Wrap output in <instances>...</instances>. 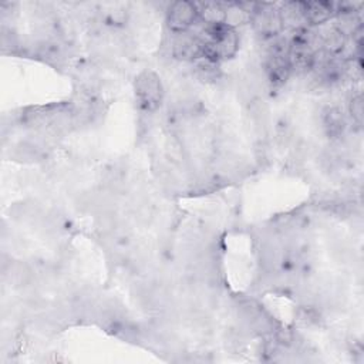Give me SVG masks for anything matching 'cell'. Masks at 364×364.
Wrapping results in <instances>:
<instances>
[{"label": "cell", "mask_w": 364, "mask_h": 364, "mask_svg": "<svg viewBox=\"0 0 364 364\" xmlns=\"http://www.w3.org/2000/svg\"><path fill=\"white\" fill-rule=\"evenodd\" d=\"M204 57L216 63L232 59L239 49V38L235 29L220 24L205 26L204 29Z\"/></svg>", "instance_id": "cell-1"}, {"label": "cell", "mask_w": 364, "mask_h": 364, "mask_svg": "<svg viewBox=\"0 0 364 364\" xmlns=\"http://www.w3.org/2000/svg\"><path fill=\"white\" fill-rule=\"evenodd\" d=\"M135 97L141 108L155 111L164 99L161 78L153 71L141 73L135 80Z\"/></svg>", "instance_id": "cell-2"}, {"label": "cell", "mask_w": 364, "mask_h": 364, "mask_svg": "<svg viewBox=\"0 0 364 364\" xmlns=\"http://www.w3.org/2000/svg\"><path fill=\"white\" fill-rule=\"evenodd\" d=\"M249 20L258 33L267 37L279 34L284 29L279 10H275L270 5H255Z\"/></svg>", "instance_id": "cell-3"}, {"label": "cell", "mask_w": 364, "mask_h": 364, "mask_svg": "<svg viewBox=\"0 0 364 364\" xmlns=\"http://www.w3.org/2000/svg\"><path fill=\"white\" fill-rule=\"evenodd\" d=\"M198 9L191 2H174L167 13L168 27L174 33H184L197 22Z\"/></svg>", "instance_id": "cell-4"}, {"label": "cell", "mask_w": 364, "mask_h": 364, "mask_svg": "<svg viewBox=\"0 0 364 364\" xmlns=\"http://www.w3.org/2000/svg\"><path fill=\"white\" fill-rule=\"evenodd\" d=\"M172 55L182 62H197L204 56L202 38L188 31L176 33L172 40Z\"/></svg>", "instance_id": "cell-5"}, {"label": "cell", "mask_w": 364, "mask_h": 364, "mask_svg": "<svg viewBox=\"0 0 364 364\" xmlns=\"http://www.w3.org/2000/svg\"><path fill=\"white\" fill-rule=\"evenodd\" d=\"M335 15L333 5L329 2H307L304 4L306 23L318 26L329 22Z\"/></svg>", "instance_id": "cell-6"}, {"label": "cell", "mask_w": 364, "mask_h": 364, "mask_svg": "<svg viewBox=\"0 0 364 364\" xmlns=\"http://www.w3.org/2000/svg\"><path fill=\"white\" fill-rule=\"evenodd\" d=\"M282 26L292 29V30H300L303 29L306 23L304 18V2H292L286 4L282 10H279Z\"/></svg>", "instance_id": "cell-7"}, {"label": "cell", "mask_w": 364, "mask_h": 364, "mask_svg": "<svg viewBox=\"0 0 364 364\" xmlns=\"http://www.w3.org/2000/svg\"><path fill=\"white\" fill-rule=\"evenodd\" d=\"M323 124L329 136L337 139V136H340L344 132L346 128V118L343 111L337 107L326 108L323 113Z\"/></svg>", "instance_id": "cell-8"}, {"label": "cell", "mask_w": 364, "mask_h": 364, "mask_svg": "<svg viewBox=\"0 0 364 364\" xmlns=\"http://www.w3.org/2000/svg\"><path fill=\"white\" fill-rule=\"evenodd\" d=\"M198 18L205 22V26L225 23V8L220 4L206 2L197 5Z\"/></svg>", "instance_id": "cell-9"}, {"label": "cell", "mask_w": 364, "mask_h": 364, "mask_svg": "<svg viewBox=\"0 0 364 364\" xmlns=\"http://www.w3.org/2000/svg\"><path fill=\"white\" fill-rule=\"evenodd\" d=\"M197 63V73L202 80H215L219 70H218V64L214 60H209L206 57H201L200 60L195 62Z\"/></svg>", "instance_id": "cell-10"}, {"label": "cell", "mask_w": 364, "mask_h": 364, "mask_svg": "<svg viewBox=\"0 0 364 364\" xmlns=\"http://www.w3.org/2000/svg\"><path fill=\"white\" fill-rule=\"evenodd\" d=\"M364 107H363V97L361 94H357L351 99L350 102V115L353 118V121L357 125L363 124V118H364Z\"/></svg>", "instance_id": "cell-11"}]
</instances>
